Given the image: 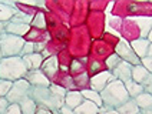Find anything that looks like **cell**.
Here are the masks:
<instances>
[{
	"label": "cell",
	"instance_id": "cell-14",
	"mask_svg": "<svg viewBox=\"0 0 152 114\" xmlns=\"http://www.w3.org/2000/svg\"><path fill=\"white\" fill-rule=\"evenodd\" d=\"M29 30H30V25H20V23H12V22L6 23V33L7 34L23 37Z\"/></svg>",
	"mask_w": 152,
	"mask_h": 114
},
{
	"label": "cell",
	"instance_id": "cell-8",
	"mask_svg": "<svg viewBox=\"0 0 152 114\" xmlns=\"http://www.w3.org/2000/svg\"><path fill=\"white\" fill-rule=\"evenodd\" d=\"M132 67L134 66L126 63V61H121L110 73L113 74V77L119 80V82H122L124 84L126 82H131L132 80Z\"/></svg>",
	"mask_w": 152,
	"mask_h": 114
},
{
	"label": "cell",
	"instance_id": "cell-11",
	"mask_svg": "<svg viewBox=\"0 0 152 114\" xmlns=\"http://www.w3.org/2000/svg\"><path fill=\"white\" fill-rule=\"evenodd\" d=\"M23 58V63H25L27 71H34V70H40V67L43 64V54L39 53H32V54H27V56H22Z\"/></svg>",
	"mask_w": 152,
	"mask_h": 114
},
{
	"label": "cell",
	"instance_id": "cell-13",
	"mask_svg": "<svg viewBox=\"0 0 152 114\" xmlns=\"http://www.w3.org/2000/svg\"><path fill=\"white\" fill-rule=\"evenodd\" d=\"M16 6V3H0V22L1 23H9L10 19L17 13L16 9H13Z\"/></svg>",
	"mask_w": 152,
	"mask_h": 114
},
{
	"label": "cell",
	"instance_id": "cell-9",
	"mask_svg": "<svg viewBox=\"0 0 152 114\" xmlns=\"http://www.w3.org/2000/svg\"><path fill=\"white\" fill-rule=\"evenodd\" d=\"M27 83L32 87H49L52 83L50 80L42 73V70H34V71H27L25 77Z\"/></svg>",
	"mask_w": 152,
	"mask_h": 114
},
{
	"label": "cell",
	"instance_id": "cell-27",
	"mask_svg": "<svg viewBox=\"0 0 152 114\" xmlns=\"http://www.w3.org/2000/svg\"><path fill=\"white\" fill-rule=\"evenodd\" d=\"M122 60L119 58L116 54H112V56H109L108 58H106V61H105V64H106V67H108V71H112L116 66L121 63Z\"/></svg>",
	"mask_w": 152,
	"mask_h": 114
},
{
	"label": "cell",
	"instance_id": "cell-1",
	"mask_svg": "<svg viewBox=\"0 0 152 114\" xmlns=\"http://www.w3.org/2000/svg\"><path fill=\"white\" fill-rule=\"evenodd\" d=\"M99 94L102 98V104H105V107H108L110 110H116L118 107L125 104L131 98L128 96L124 83L119 82V80L110 82Z\"/></svg>",
	"mask_w": 152,
	"mask_h": 114
},
{
	"label": "cell",
	"instance_id": "cell-4",
	"mask_svg": "<svg viewBox=\"0 0 152 114\" xmlns=\"http://www.w3.org/2000/svg\"><path fill=\"white\" fill-rule=\"evenodd\" d=\"M25 43L26 41L23 40V37H17V36H13V34L4 33L1 36V39H0V49H1L3 57L20 56Z\"/></svg>",
	"mask_w": 152,
	"mask_h": 114
},
{
	"label": "cell",
	"instance_id": "cell-3",
	"mask_svg": "<svg viewBox=\"0 0 152 114\" xmlns=\"http://www.w3.org/2000/svg\"><path fill=\"white\" fill-rule=\"evenodd\" d=\"M27 74L23 58L20 56L16 57H3L0 60V79L7 82H17L25 79Z\"/></svg>",
	"mask_w": 152,
	"mask_h": 114
},
{
	"label": "cell",
	"instance_id": "cell-33",
	"mask_svg": "<svg viewBox=\"0 0 152 114\" xmlns=\"http://www.w3.org/2000/svg\"><path fill=\"white\" fill-rule=\"evenodd\" d=\"M36 114H53L50 110L45 108V107H39L37 106V110H36Z\"/></svg>",
	"mask_w": 152,
	"mask_h": 114
},
{
	"label": "cell",
	"instance_id": "cell-10",
	"mask_svg": "<svg viewBox=\"0 0 152 114\" xmlns=\"http://www.w3.org/2000/svg\"><path fill=\"white\" fill-rule=\"evenodd\" d=\"M40 70H42V73L49 79L52 80L56 73L59 71V63H58V57L56 56H52L49 58H46L45 61H43L42 67H40Z\"/></svg>",
	"mask_w": 152,
	"mask_h": 114
},
{
	"label": "cell",
	"instance_id": "cell-37",
	"mask_svg": "<svg viewBox=\"0 0 152 114\" xmlns=\"http://www.w3.org/2000/svg\"><path fill=\"white\" fill-rule=\"evenodd\" d=\"M141 114H152V108H148V110H139Z\"/></svg>",
	"mask_w": 152,
	"mask_h": 114
},
{
	"label": "cell",
	"instance_id": "cell-6",
	"mask_svg": "<svg viewBox=\"0 0 152 114\" xmlns=\"http://www.w3.org/2000/svg\"><path fill=\"white\" fill-rule=\"evenodd\" d=\"M115 54L122 60V61H126L132 66H138L141 64V58L135 54V51L132 50L131 44L128 43L125 39H121L118 43V46L115 47Z\"/></svg>",
	"mask_w": 152,
	"mask_h": 114
},
{
	"label": "cell",
	"instance_id": "cell-19",
	"mask_svg": "<svg viewBox=\"0 0 152 114\" xmlns=\"http://www.w3.org/2000/svg\"><path fill=\"white\" fill-rule=\"evenodd\" d=\"M118 114H138L139 113V108L136 106L135 100L134 98H129L125 104H122L121 107L116 108Z\"/></svg>",
	"mask_w": 152,
	"mask_h": 114
},
{
	"label": "cell",
	"instance_id": "cell-15",
	"mask_svg": "<svg viewBox=\"0 0 152 114\" xmlns=\"http://www.w3.org/2000/svg\"><path fill=\"white\" fill-rule=\"evenodd\" d=\"M149 41L146 40V39H139V40H135L131 43V47L132 50L135 51V54L139 58H144L146 56V53H148V49H149Z\"/></svg>",
	"mask_w": 152,
	"mask_h": 114
},
{
	"label": "cell",
	"instance_id": "cell-7",
	"mask_svg": "<svg viewBox=\"0 0 152 114\" xmlns=\"http://www.w3.org/2000/svg\"><path fill=\"white\" fill-rule=\"evenodd\" d=\"M113 80H116L115 77H113V74L110 73V71H101V73L95 74L92 79L89 80V84H91V90L93 91H96V93H101L102 90L105 89L110 82H113Z\"/></svg>",
	"mask_w": 152,
	"mask_h": 114
},
{
	"label": "cell",
	"instance_id": "cell-21",
	"mask_svg": "<svg viewBox=\"0 0 152 114\" xmlns=\"http://www.w3.org/2000/svg\"><path fill=\"white\" fill-rule=\"evenodd\" d=\"M82 93V96H83L85 100H88V101H92L93 104H96V106L101 108L103 104H102V98H101V94L99 93H96V91H93L91 89H85L80 91Z\"/></svg>",
	"mask_w": 152,
	"mask_h": 114
},
{
	"label": "cell",
	"instance_id": "cell-36",
	"mask_svg": "<svg viewBox=\"0 0 152 114\" xmlns=\"http://www.w3.org/2000/svg\"><path fill=\"white\" fill-rule=\"evenodd\" d=\"M92 64H93V69H91V70H92L93 73H95V71H98V70H99V69H98V67H99V63H96V61H92Z\"/></svg>",
	"mask_w": 152,
	"mask_h": 114
},
{
	"label": "cell",
	"instance_id": "cell-28",
	"mask_svg": "<svg viewBox=\"0 0 152 114\" xmlns=\"http://www.w3.org/2000/svg\"><path fill=\"white\" fill-rule=\"evenodd\" d=\"M12 82H7V80H1L0 79V97H6L9 93V90L12 89Z\"/></svg>",
	"mask_w": 152,
	"mask_h": 114
},
{
	"label": "cell",
	"instance_id": "cell-35",
	"mask_svg": "<svg viewBox=\"0 0 152 114\" xmlns=\"http://www.w3.org/2000/svg\"><path fill=\"white\" fill-rule=\"evenodd\" d=\"M6 33V23H1L0 22V39H1V36Z\"/></svg>",
	"mask_w": 152,
	"mask_h": 114
},
{
	"label": "cell",
	"instance_id": "cell-31",
	"mask_svg": "<svg viewBox=\"0 0 152 114\" xmlns=\"http://www.w3.org/2000/svg\"><path fill=\"white\" fill-rule=\"evenodd\" d=\"M9 106H10V103L6 100V97H0V114L6 113V110L9 108Z\"/></svg>",
	"mask_w": 152,
	"mask_h": 114
},
{
	"label": "cell",
	"instance_id": "cell-16",
	"mask_svg": "<svg viewBox=\"0 0 152 114\" xmlns=\"http://www.w3.org/2000/svg\"><path fill=\"white\" fill-rule=\"evenodd\" d=\"M75 114H99V107L93 104L92 101L83 100V103L75 108Z\"/></svg>",
	"mask_w": 152,
	"mask_h": 114
},
{
	"label": "cell",
	"instance_id": "cell-24",
	"mask_svg": "<svg viewBox=\"0 0 152 114\" xmlns=\"http://www.w3.org/2000/svg\"><path fill=\"white\" fill-rule=\"evenodd\" d=\"M33 16L34 14H27V13H23V12L17 10V13L10 19V22L12 23H20V25H30Z\"/></svg>",
	"mask_w": 152,
	"mask_h": 114
},
{
	"label": "cell",
	"instance_id": "cell-23",
	"mask_svg": "<svg viewBox=\"0 0 152 114\" xmlns=\"http://www.w3.org/2000/svg\"><path fill=\"white\" fill-rule=\"evenodd\" d=\"M19 107H20V111H22V114H36V110H37V106H36V103H34L32 98H26V100H23L20 104H19Z\"/></svg>",
	"mask_w": 152,
	"mask_h": 114
},
{
	"label": "cell",
	"instance_id": "cell-32",
	"mask_svg": "<svg viewBox=\"0 0 152 114\" xmlns=\"http://www.w3.org/2000/svg\"><path fill=\"white\" fill-rule=\"evenodd\" d=\"M99 114H118V111L116 110H110V108H108V107H101L99 108Z\"/></svg>",
	"mask_w": 152,
	"mask_h": 114
},
{
	"label": "cell",
	"instance_id": "cell-5",
	"mask_svg": "<svg viewBox=\"0 0 152 114\" xmlns=\"http://www.w3.org/2000/svg\"><path fill=\"white\" fill-rule=\"evenodd\" d=\"M29 90H30V84L27 83L26 79L13 82L12 89L9 90L7 96H6V100L10 104H20L23 100L29 97Z\"/></svg>",
	"mask_w": 152,
	"mask_h": 114
},
{
	"label": "cell",
	"instance_id": "cell-29",
	"mask_svg": "<svg viewBox=\"0 0 152 114\" xmlns=\"http://www.w3.org/2000/svg\"><path fill=\"white\" fill-rule=\"evenodd\" d=\"M141 86H142L144 93H149V94H152V73H149L148 76H146V79L141 83Z\"/></svg>",
	"mask_w": 152,
	"mask_h": 114
},
{
	"label": "cell",
	"instance_id": "cell-34",
	"mask_svg": "<svg viewBox=\"0 0 152 114\" xmlns=\"http://www.w3.org/2000/svg\"><path fill=\"white\" fill-rule=\"evenodd\" d=\"M59 113L60 114H75V110H70V108H68L66 106H63L59 110Z\"/></svg>",
	"mask_w": 152,
	"mask_h": 114
},
{
	"label": "cell",
	"instance_id": "cell-30",
	"mask_svg": "<svg viewBox=\"0 0 152 114\" xmlns=\"http://www.w3.org/2000/svg\"><path fill=\"white\" fill-rule=\"evenodd\" d=\"M34 53V46L32 41H26L25 46H23V49H22V53H20V57L22 56H27V54H32Z\"/></svg>",
	"mask_w": 152,
	"mask_h": 114
},
{
	"label": "cell",
	"instance_id": "cell-2",
	"mask_svg": "<svg viewBox=\"0 0 152 114\" xmlns=\"http://www.w3.org/2000/svg\"><path fill=\"white\" fill-rule=\"evenodd\" d=\"M29 98H32L36 106L45 107L50 111H59L65 106V98L58 97L49 87H32L29 90Z\"/></svg>",
	"mask_w": 152,
	"mask_h": 114
},
{
	"label": "cell",
	"instance_id": "cell-12",
	"mask_svg": "<svg viewBox=\"0 0 152 114\" xmlns=\"http://www.w3.org/2000/svg\"><path fill=\"white\" fill-rule=\"evenodd\" d=\"M83 96L80 91H66V96H65V106L70 108V110H75L83 103Z\"/></svg>",
	"mask_w": 152,
	"mask_h": 114
},
{
	"label": "cell",
	"instance_id": "cell-20",
	"mask_svg": "<svg viewBox=\"0 0 152 114\" xmlns=\"http://www.w3.org/2000/svg\"><path fill=\"white\" fill-rule=\"evenodd\" d=\"M136 22H138V25L141 27L142 39H146L149 32L152 30V17H138Z\"/></svg>",
	"mask_w": 152,
	"mask_h": 114
},
{
	"label": "cell",
	"instance_id": "cell-17",
	"mask_svg": "<svg viewBox=\"0 0 152 114\" xmlns=\"http://www.w3.org/2000/svg\"><path fill=\"white\" fill-rule=\"evenodd\" d=\"M136 103V106L139 110H148V108H152V94L149 93H142L139 94L138 97L134 98Z\"/></svg>",
	"mask_w": 152,
	"mask_h": 114
},
{
	"label": "cell",
	"instance_id": "cell-38",
	"mask_svg": "<svg viewBox=\"0 0 152 114\" xmlns=\"http://www.w3.org/2000/svg\"><path fill=\"white\" fill-rule=\"evenodd\" d=\"M3 58V54H1V49H0V60Z\"/></svg>",
	"mask_w": 152,
	"mask_h": 114
},
{
	"label": "cell",
	"instance_id": "cell-18",
	"mask_svg": "<svg viewBox=\"0 0 152 114\" xmlns=\"http://www.w3.org/2000/svg\"><path fill=\"white\" fill-rule=\"evenodd\" d=\"M148 74H149V71L142 64H138L132 67V80L135 83H138V84H141V83L144 82Z\"/></svg>",
	"mask_w": 152,
	"mask_h": 114
},
{
	"label": "cell",
	"instance_id": "cell-26",
	"mask_svg": "<svg viewBox=\"0 0 152 114\" xmlns=\"http://www.w3.org/2000/svg\"><path fill=\"white\" fill-rule=\"evenodd\" d=\"M141 64L144 66L149 73H152V43L149 44V49H148L146 56L144 58H141Z\"/></svg>",
	"mask_w": 152,
	"mask_h": 114
},
{
	"label": "cell",
	"instance_id": "cell-25",
	"mask_svg": "<svg viewBox=\"0 0 152 114\" xmlns=\"http://www.w3.org/2000/svg\"><path fill=\"white\" fill-rule=\"evenodd\" d=\"M34 26L37 29H46V22H45V14L42 12H39L37 14H34L33 19H32V23H30V27Z\"/></svg>",
	"mask_w": 152,
	"mask_h": 114
},
{
	"label": "cell",
	"instance_id": "cell-39",
	"mask_svg": "<svg viewBox=\"0 0 152 114\" xmlns=\"http://www.w3.org/2000/svg\"><path fill=\"white\" fill-rule=\"evenodd\" d=\"M53 114H60V113H59V111H55V113H53Z\"/></svg>",
	"mask_w": 152,
	"mask_h": 114
},
{
	"label": "cell",
	"instance_id": "cell-22",
	"mask_svg": "<svg viewBox=\"0 0 152 114\" xmlns=\"http://www.w3.org/2000/svg\"><path fill=\"white\" fill-rule=\"evenodd\" d=\"M125 89H126V93L128 96L131 98H135L138 97L139 94H142L144 93V90H142V86L141 84H138V83H135L134 80H131V82H126L125 84Z\"/></svg>",
	"mask_w": 152,
	"mask_h": 114
}]
</instances>
